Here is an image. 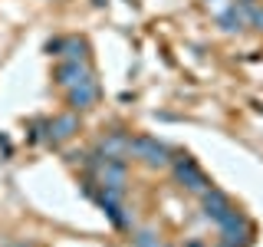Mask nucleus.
I'll use <instances>...</instances> for the list:
<instances>
[{
	"label": "nucleus",
	"instance_id": "obj_3",
	"mask_svg": "<svg viewBox=\"0 0 263 247\" xmlns=\"http://www.w3.org/2000/svg\"><path fill=\"white\" fill-rule=\"evenodd\" d=\"M175 175H178L181 185H184V188H191V191H201V195H204V191L211 188L208 175H204V171L197 168V165H194L191 158H187V155H178V158H175Z\"/></svg>",
	"mask_w": 263,
	"mask_h": 247
},
{
	"label": "nucleus",
	"instance_id": "obj_2",
	"mask_svg": "<svg viewBox=\"0 0 263 247\" xmlns=\"http://www.w3.org/2000/svg\"><path fill=\"white\" fill-rule=\"evenodd\" d=\"M132 155L142 158L148 168H164V165L171 162L168 158L171 152L158 142V138H152V135H135V138H132Z\"/></svg>",
	"mask_w": 263,
	"mask_h": 247
},
{
	"label": "nucleus",
	"instance_id": "obj_9",
	"mask_svg": "<svg viewBox=\"0 0 263 247\" xmlns=\"http://www.w3.org/2000/svg\"><path fill=\"white\" fill-rule=\"evenodd\" d=\"M217 23H220V30L234 33V30H240V27H243V13L237 10V4H230V7H224V10L217 13Z\"/></svg>",
	"mask_w": 263,
	"mask_h": 247
},
{
	"label": "nucleus",
	"instance_id": "obj_10",
	"mask_svg": "<svg viewBox=\"0 0 263 247\" xmlns=\"http://www.w3.org/2000/svg\"><path fill=\"white\" fill-rule=\"evenodd\" d=\"M63 56H66V60H72V63H82V60H86V43L76 40V37L63 40Z\"/></svg>",
	"mask_w": 263,
	"mask_h": 247
},
{
	"label": "nucleus",
	"instance_id": "obj_1",
	"mask_svg": "<svg viewBox=\"0 0 263 247\" xmlns=\"http://www.w3.org/2000/svg\"><path fill=\"white\" fill-rule=\"evenodd\" d=\"M217 227H220V244L224 247H247L250 244V224H247V218L240 211L230 208L224 218L217 221Z\"/></svg>",
	"mask_w": 263,
	"mask_h": 247
},
{
	"label": "nucleus",
	"instance_id": "obj_12",
	"mask_svg": "<svg viewBox=\"0 0 263 247\" xmlns=\"http://www.w3.org/2000/svg\"><path fill=\"white\" fill-rule=\"evenodd\" d=\"M46 53L49 56H63V40H49V43H46Z\"/></svg>",
	"mask_w": 263,
	"mask_h": 247
},
{
	"label": "nucleus",
	"instance_id": "obj_7",
	"mask_svg": "<svg viewBox=\"0 0 263 247\" xmlns=\"http://www.w3.org/2000/svg\"><path fill=\"white\" fill-rule=\"evenodd\" d=\"M227 211H230L227 195H224V191H217V188H208V191H204V214H208L214 224H217V221L224 218Z\"/></svg>",
	"mask_w": 263,
	"mask_h": 247
},
{
	"label": "nucleus",
	"instance_id": "obj_11",
	"mask_svg": "<svg viewBox=\"0 0 263 247\" xmlns=\"http://www.w3.org/2000/svg\"><path fill=\"white\" fill-rule=\"evenodd\" d=\"M132 244H135V247H161L158 237H155L152 231H135V234H132Z\"/></svg>",
	"mask_w": 263,
	"mask_h": 247
},
{
	"label": "nucleus",
	"instance_id": "obj_8",
	"mask_svg": "<svg viewBox=\"0 0 263 247\" xmlns=\"http://www.w3.org/2000/svg\"><path fill=\"white\" fill-rule=\"evenodd\" d=\"M46 129H49V142H60V138H69L72 132H79V119L76 115H60V119H49L46 122Z\"/></svg>",
	"mask_w": 263,
	"mask_h": 247
},
{
	"label": "nucleus",
	"instance_id": "obj_4",
	"mask_svg": "<svg viewBox=\"0 0 263 247\" xmlns=\"http://www.w3.org/2000/svg\"><path fill=\"white\" fill-rule=\"evenodd\" d=\"M96 152L102 155V158L125 162V155H132V135H125V132H109V135L96 145Z\"/></svg>",
	"mask_w": 263,
	"mask_h": 247
},
{
	"label": "nucleus",
	"instance_id": "obj_5",
	"mask_svg": "<svg viewBox=\"0 0 263 247\" xmlns=\"http://www.w3.org/2000/svg\"><path fill=\"white\" fill-rule=\"evenodd\" d=\"M96 99H99V82H96V76H89V79L76 82L72 89H66V102H69L72 109H89Z\"/></svg>",
	"mask_w": 263,
	"mask_h": 247
},
{
	"label": "nucleus",
	"instance_id": "obj_13",
	"mask_svg": "<svg viewBox=\"0 0 263 247\" xmlns=\"http://www.w3.org/2000/svg\"><path fill=\"white\" fill-rule=\"evenodd\" d=\"M10 247H30V244H10Z\"/></svg>",
	"mask_w": 263,
	"mask_h": 247
},
{
	"label": "nucleus",
	"instance_id": "obj_6",
	"mask_svg": "<svg viewBox=\"0 0 263 247\" xmlns=\"http://www.w3.org/2000/svg\"><path fill=\"white\" fill-rule=\"evenodd\" d=\"M89 76H92V73L86 69V63H72V60H66V63H60V66H56V76H53V79L60 82L63 89H72L76 82L89 79Z\"/></svg>",
	"mask_w": 263,
	"mask_h": 247
}]
</instances>
